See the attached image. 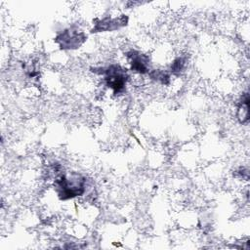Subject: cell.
<instances>
[{
	"instance_id": "2",
	"label": "cell",
	"mask_w": 250,
	"mask_h": 250,
	"mask_svg": "<svg viewBox=\"0 0 250 250\" xmlns=\"http://www.w3.org/2000/svg\"><path fill=\"white\" fill-rule=\"evenodd\" d=\"M96 74L104 77V85L111 89L114 95H120L126 90L130 76L127 69L117 63H110L107 66L91 68Z\"/></svg>"
},
{
	"instance_id": "1",
	"label": "cell",
	"mask_w": 250,
	"mask_h": 250,
	"mask_svg": "<svg viewBox=\"0 0 250 250\" xmlns=\"http://www.w3.org/2000/svg\"><path fill=\"white\" fill-rule=\"evenodd\" d=\"M86 178L76 172L60 174L54 181L55 191L61 200L73 199L83 195L86 191Z\"/></svg>"
},
{
	"instance_id": "6",
	"label": "cell",
	"mask_w": 250,
	"mask_h": 250,
	"mask_svg": "<svg viewBox=\"0 0 250 250\" xmlns=\"http://www.w3.org/2000/svg\"><path fill=\"white\" fill-rule=\"evenodd\" d=\"M248 108H249V96H248V93H245L242 95V98L237 105V111H236V117L239 120V122L242 124L248 122L249 120Z\"/></svg>"
},
{
	"instance_id": "3",
	"label": "cell",
	"mask_w": 250,
	"mask_h": 250,
	"mask_svg": "<svg viewBox=\"0 0 250 250\" xmlns=\"http://www.w3.org/2000/svg\"><path fill=\"white\" fill-rule=\"evenodd\" d=\"M86 34L75 27H69L59 33L55 42L59 44L62 50H74L79 48L86 40Z\"/></svg>"
},
{
	"instance_id": "7",
	"label": "cell",
	"mask_w": 250,
	"mask_h": 250,
	"mask_svg": "<svg viewBox=\"0 0 250 250\" xmlns=\"http://www.w3.org/2000/svg\"><path fill=\"white\" fill-rule=\"evenodd\" d=\"M148 76L151 80L161 85H169L170 83V74L165 70L153 69L148 72Z\"/></svg>"
},
{
	"instance_id": "4",
	"label": "cell",
	"mask_w": 250,
	"mask_h": 250,
	"mask_svg": "<svg viewBox=\"0 0 250 250\" xmlns=\"http://www.w3.org/2000/svg\"><path fill=\"white\" fill-rule=\"evenodd\" d=\"M128 22V17L125 15H120L115 18L110 16H105L102 19L94 21V27L92 32H104V31H113L125 26Z\"/></svg>"
},
{
	"instance_id": "8",
	"label": "cell",
	"mask_w": 250,
	"mask_h": 250,
	"mask_svg": "<svg viewBox=\"0 0 250 250\" xmlns=\"http://www.w3.org/2000/svg\"><path fill=\"white\" fill-rule=\"evenodd\" d=\"M187 59L185 57L176 58L170 65V73L179 76L186 68Z\"/></svg>"
},
{
	"instance_id": "5",
	"label": "cell",
	"mask_w": 250,
	"mask_h": 250,
	"mask_svg": "<svg viewBox=\"0 0 250 250\" xmlns=\"http://www.w3.org/2000/svg\"><path fill=\"white\" fill-rule=\"evenodd\" d=\"M126 57L131 71L138 74H148L149 59L146 54L137 50H130L126 53Z\"/></svg>"
}]
</instances>
